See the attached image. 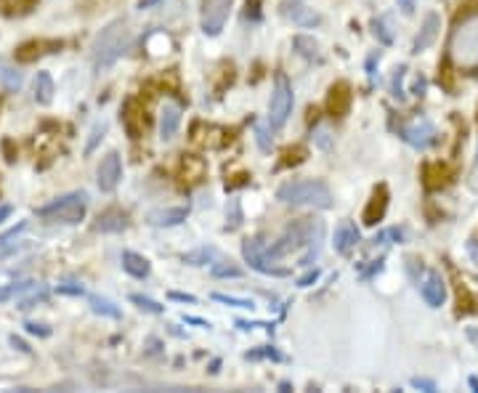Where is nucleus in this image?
Segmentation results:
<instances>
[{
  "label": "nucleus",
  "mask_w": 478,
  "mask_h": 393,
  "mask_svg": "<svg viewBox=\"0 0 478 393\" xmlns=\"http://www.w3.org/2000/svg\"><path fill=\"white\" fill-rule=\"evenodd\" d=\"M213 301L234 306V308H255L253 301H247V298H234V295H224V292H213Z\"/></svg>",
  "instance_id": "nucleus-35"
},
{
  "label": "nucleus",
  "mask_w": 478,
  "mask_h": 393,
  "mask_svg": "<svg viewBox=\"0 0 478 393\" xmlns=\"http://www.w3.org/2000/svg\"><path fill=\"white\" fill-rule=\"evenodd\" d=\"M386 210H388V189L386 186H377L372 192V196H370V202H367V208H364L361 221L367 226H374V224H380L386 218Z\"/></svg>",
  "instance_id": "nucleus-14"
},
{
  "label": "nucleus",
  "mask_w": 478,
  "mask_h": 393,
  "mask_svg": "<svg viewBox=\"0 0 478 393\" xmlns=\"http://www.w3.org/2000/svg\"><path fill=\"white\" fill-rule=\"evenodd\" d=\"M277 199L292 208H332V192L319 178H303V181H287L277 189Z\"/></svg>",
  "instance_id": "nucleus-3"
},
{
  "label": "nucleus",
  "mask_w": 478,
  "mask_h": 393,
  "mask_svg": "<svg viewBox=\"0 0 478 393\" xmlns=\"http://www.w3.org/2000/svg\"><path fill=\"white\" fill-rule=\"evenodd\" d=\"M186 321H189V324H199V327H210L208 321H205V319H195V317H186Z\"/></svg>",
  "instance_id": "nucleus-57"
},
{
  "label": "nucleus",
  "mask_w": 478,
  "mask_h": 393,
  "mask_svg": "<svg viewBox=\"0 0 478 393\" xmlns=\"http://www.w3.org/2000/svg\"><path fill=\"white\" fill-rule=\"evenodd\" d=\"M420 292H422V301L428 303L431 308H441L444 301H447V285H444V276H441L438 271H428V276H425V282H422Z\"/></svg>",
  "instance_id": "nucleus-13"
},
{
  "label": "nucleus",
  "mask_w": 478,
  "mask_h": 393,
  "mask_svg": "<svg viewBox=\"0 0 478 393\" xmlns=\"http://www.w3.org/2000/svg\"><path fill=\"white\" fill-rule=\"evenodd\" d=\"M35 101L43 106L53 101V77L48 72H38V77H35Z\"/></svg>",
  "instance_id": "nucleus-28"
},
{
  "label": "nucleus",
  "mask_w": 478,
  "mask_h": 393,
  "mask_svg": "<svg viewBox=\"0 0 478 393\" xmlns=\"http://www.w3.org/2000/svg\"><path fill=\"white\" fill-rule=\"evenodd\" d=\"M205 173H208V165H205L202 157H195V154H186L183 157V162H181V181L186 183V186L199 183L205 178Z\"/></svg>",
  "instance_id": "nucleus-18"
},
{
  "label": "nucleus",
  "mask_w": 478,
  "mask_h": 393,
  "mask_svg": "<svg viewBox=\"0 0 478 393\" xmlns=\"http://www.w3.org/2000/svg\"><path fill=\"white\" fill-rule=\"evenodd\" d=\"M377 61H380V53H372V56L367 59V75H370V80H374V75H377V72H374V64H377Z\"/></svg>",
  "instance_id": "nucleus-50"
},
{
  "label": "nucleus",
  "mask_w": 478,
  "mask_h": 393,
  "mask_svg": "<svg viewBox=\"0 0 478 393\" xmlns=\"http://www.w3.org/2000/svg\"><path fill=\"white\" fill-rule=\"evenodd\" d=\"M173 301H181V303H197L195 295H186V292H170Z\"/></svg>",
  "instance_id": "nucleus-51"
},
{
  "label": "nucleus",
  "mask_w": 478,
  "mask_h": 393,
  "mask_svg": "<svg viewBox=\"0 0 478 393\" xmlns=\"http://www.w3.org/2000/svg\"><path fill=\"white\" fill-rule=\"evenodd\" d=\"M306 154H308V151H306V147H292V149L284 151V162H282V165L284 167H287V165H300V162L306 160Z\"/></svg>",
  "instance_id": "nucleus-40"
},
{
  "label": "nucleus",
  "mask_w": 478,
  "mask_h": 393,
  "mask_svg": "<svg viewBox=\"0 0 478 393\" xmlns=\"http://www.w3.org/2000/svg\"><path fill=\"white\" fill-rule=\"evenodd\" d=\"M390 19H393V16L386 14V16H377L372 22L374 37H377L383 46H390V43H393V24H390Z\"/></svg>",
  "instance_id": "nucleus-29"
},
{
  "label": "nucleus",
  "mask_w": 478,
  "mask_h": 393,
  "mask_svg": "<svg viewBox=\"0 0 478 393\" xmlns=\"http://www.w3.org/2000/svg\"><path fill=\"white\" fill-rule=\"evenodd\" d=\"M179 125H181V109L176 104H165L163 112H160V133H163L165 141L179 133Z\"/></svg>",
  "instance_id": "nucleus-22"
},
{
  "label": "nucleus",
  "mask_w": 478,
  "mask_h": 393,
  "mask_svg": "<svg viewBox=\"0 0 478 393\" xmlns=\"http://www.w3.org/2000/svg\"><path fill=\"white\" fill-rule=\"evenodd\" d=\"M131 40H133V35L128 30V22H125V19H115L112 24H106L104 30L96 35L93 48H90L93 69H96V72L109 69V67L128 51Z\"/></svg>",
  "instance_id": "nucleus-2"
},
{
  "label": "nucleus",
  "mask_w": 478,
  "mask_h": 393,
  "mask_svg": "<svg viewBox=\"0 0 478 393\" xmlns=\"http://www.w3.org/2000/svg\"><path fill=\"white\" fill-rule=\"evenodd\" d=\"M213 276H218V279H226V276L239 279V276H242V269L231 266V260H229V263H213Z\"/></svg>",
  "instance_id": "nucleus-36"
},
{
  "label": "nucleus",
  "mask_w": 478,
  "mask_h": 393,
  "mask_svg": "<svg viewBox=\"0 0 478 393\" xmlns=\"http://www.w3.org/2000/svg\"><path fill=\"white\" fill-rule=\"evenodd\" d=\"M358 244V228L351 221H340V226L335 228V250L345 256Z\"/></svg>",
  "instance_id": "nucleus-19"
},
{
  "label": "nucleus",
  "mask_w": 478,
  "mask_h": 393,
  "mask_svg": "<svg viewBox=\"0 0 478 393\" xmlns=\"http://www.w3.org/2000/svg\"><path fill=\"white\" fill-rule=\"evenodd\" d=\"M229 14H231V0H205L202 3V32L208 37L221 35Z\"/></svg>",
  "instance_id": "nucleus-8"
},
{
  "label": "nucleus",
  "mask_w": 478,
  "mask_h": 393,
  "mask_svg": "<svg viewBox=\"0 0 478 393\" xmlns=\"http://www.w3.org/2000/svg\"><path fill=\"white\" fill-rule=\"evenodd\" d=\"M399 136H402L409 147H415V149H428L431 144H436L438 131H436V125L431 120H415V122H409V125H402V128H399Z\"/></svg>",
  "instance_id": "nucleus-9"
},
{
  "label": "nucleus",
  "mask_w": 478,
  "mask_h": 393,
  "mask_svg": "<svg viewBox=\"0 0 478 393\" xmlns=\"http://www.w3.org/2000/svg\"><path fill=\"white\" fill-rule=\"evenodd\" d=\"M215 258H218V250H215V247H199L195 253H186V256H183V263H189V266H208L210 260H215Z\"/></svg>",
  "instance_id": "nucleus-31"
},
{
  "label": "nucleus",
  "mask_w": 478,
  "mask_h": 393,
  "mask_svg": "<svg viewBox=\"0 0 478 393\" xmlns=\"http://www.w3.org/2000/svg\"><path fill=\"white\" fill-rule=\"evenodd\" d=\"M449 56L460 67H478V16L463 19L449 37Z\"/></svg>",
  "instance_id": "nucleus-4"
},
{
  "label": "nucleus",
  "mask_w": 478,
  "mask_h": 393,
  "mask_svg": "<svg viewBox=\"0 0 478 393\" xmlns=\"http://www.w3.org/2000/svg\"><path fill=\"white\" fill-rule=\"evenodd\" d=\"M322 237H324V224L322 221H314V218H298L292 221L290 226L284 228V234L277 240V242L266 247V256L271 260L277 258L290 256L292 250H300V247H308L306 256L298 260V266H311V260L319 256L322 250Z\"/></svg>",
  "instance_id": "nucleus-1"
},
{
  "label": "nucleus",
  "mask_w": 478,
  "mask_h": 393,
  "mask_svg": "<svg viewBox=\"0 0 478 393\" xmlns=\"http://www.w3.org/2000/svg\"><path fill=\"white\" fill-rule=\"evenodd\" d=\"M128 228V215L120 210H109L104 215H99V221L93 224V231H104V234H115V231H122Z\"/></svg>",
  "instance_id": "nucleus-24"
},
{
  "label": "nucleus",
  "mask_w": 478,
  "mask_h": 393,
  "mask_svg": "<svg viewBox=\"0 0 478 393\" xmlns=\"http://www.w3.org/2000/svg\"><path fill=\"white\" fill-rule=\"evenodd\" d=\"M90 311H93V314H99V317L120 319L117 306H115L112 301H106V298H99V295H93V298H90Z\"/></svg>",
  "instance_id": "nucleus-32"
},
{
  "label": "nucleus",
  "mask_w": 478,
  "mask_h": 393,
  "mask_svg": "<svg viewBox=\"0 0 478 393\" xmlns=\"http://www.w3.org/2000/svg\"><path fill=\"white\" fill-rule=\"evenodd\" d=\"M255 141H258V149L261 151H271V147H274L266 125H255Z\"/></svg>",
  "instance_id": "nucleus-39"
},
{
  "label": "nucleus",
  "mask_w": 478,
  "mask_h": 393,
  "mask_svg": "<svg viewBox=\"0 0 478 393\" xmlns=\"http://www.w3.org/2000/svg\"><path fill=\"white\" fill-rule=\"evenodd\" d=\"M16 292V287H0V303H6Z\"/></svg>",
  "instance_id": "nucleus-53"
},
{
  "label": "nucleus",
  "mask_w": 478,
  "mask_h": 393,
  "mask_svg": "<svg viewBox=\"0 0 478 393\" xmlns=\"http://www.w3.org/2000/svg\"><path fill=\"white\" fill-rule=\"evenodd\" d=\"M470 385H473V388H476V391H478V380H476V378L470 380Z\"/></svg>",
  "instance_id": "nucleus-58"
},
{
  "label": "nucleus",
  "mask_w": 478,
  "mask_h": 393,
  "mask_svg": "<svg viewBox=\"0 0 478 393\" xmlns=\"http://www.w3.org/2000/svg\"><path fill=\"white\" fill-rule=\"evenodd\" d=\"M45 295H48V292H45L43 287H40V290L32 287V295H30V298H22V301H19V308H24V311H27V308H32L35 303L45 301Z\"/></svg>",
  "instance_id": "nucleus-41"
},
{
  "label": "nucleus",
  "mask_w": 478,
  "mask_h": 393,
  "mask_svg": "<svg viewBox=\"0 0 478 393\" xmlns=\"http://www.w3.org/2000/svg\"><path fill=\"white\" fill-rule=\"evenodd\" d=\"M195 141L199 147H208V149H221V147H226L229 136H226L224 128H218V125H197Z\"/></svg>",
  "instance_id": "nucleus-17"
},
{
  "label": "nucleus",
  "mask_w": 478,
  "mask_h": 393,
  "mask_svg": "<svg viewBox=\"0 0 478 393\" xmlns=\"http://www.w3.org/2000/svg\"><path fill=\"white\" fill-rule=\"evenodd\" d=\"M122 269L131 274V276H135V279H147L149 276V260L144 256H138V253L125 250L122 253Z\"/></svg>",
  "instance_id": "nucleus-25"
},
{
  "label": "nucleus",
  "mask_w": 478,
  "mask_h": 393,
  "mask_svg": "<svg viewBox=\"0 0 478 393\" xmlns=\"http://www.w3.org/2000/svg\"><path fill=\"white\" fill-rule=\"evenodd\" d=\"M311 136H314V144L322 151H329L332 149V144H335V138H332V133H329V128H324V125H316L314 131H311Z\"/></svg>",
  "instance_id": "nucleus-34"
},
{
  "label": "nucleus",
  "mask_w": 478,
  "mask_h": 393,
  "mask_svg": "<svg viewBox=\"0 0 478 393\" xmlns=\"http://www.w3.org/2000/svg\"><path fill=\"white\" fill-rule=\"evenodd\" d=\"M120 178H122V162H120V154L117 151H109L104 160L99 162L96 167V181H99V189L101 192H115L117 189Z\"/></svg>",
  "instance_id": "nucleus-11"
},
{
  "label": "nucleus",
  "mask_w": 478,
  "mask_h": 393,
  "mask_svg": "<svg viewBox=\"0 0 478 393\" xmlns=\"http://www.w3.org/2000/svg\"><path fill=\"white\" fill-rule=\"evenodd\" d=\"M438 30H441V16H438V14L425 16V22H422V27H420V35L415 37V46H412V51H415V53H420V51H425V48L434 46L436 37H438Z\"/></svg>",
  "instance_id": "nucleus-16"
},
{
  "label": "nucleus",
  "mask_w": 478,
  "mask_h": 393,
  "mask_svg": "<svg viewBox=\"0 0 478 393\" xmlns=\"http://www.w3.org/2000/svg\"><path fill=\"white\" fill-rule=\"evenodd\" d=\"M122 122H125V131L131 133V138H138L147 131V115H144V109L135 99H131L122 109Z\"/></svg>",
  "instance_id": "nucleus-15"
},
{
  "label": "nucleus",
  "mask_w": 478,
  "mask_h": 393,
  "mask_svg": "<svg viewBox=\"0 0 478 393\" xmlns=\"http://www.w3.org/2000/svg\"><path fill=\"white\" fill-rule=\"evenodd\" d=\"M85 208H88V194L85 192H72V194H64L59 199H53L51 205L38 208V215L45 218V221L80 224L85 218Z\"/></svg>",
  "instance_id": "nucleus-5"
},
{
  "label": "nucleus",
  "mask_w": 478,
  "mask_h": 393,
  "mask_svg": "<svg viewBox=\"0 0 478 393\" xmlns=\"http://www.w3.org/2000/svg\"><path fill=\"white\" fill-rule=\"evenodd\" d=\"M27 228V221H22V224H16L11 231H6V234H0V260H6L8 256H14V250L19 247V237H22V231Z\"/></svg>",
  "instance_id": "nucleus-27"
},
{
  "label": "nucleus",
  "mask_w": 478,
  "mask_h": 393,
  "mask_svg": "<svg viewBox=\"0 0 478 393\" xmlns=\"http://www.w3.org/2000/svg\"><path fill=\"white\" fill-rule=\"evenodd\" d=\"M351 104H354V88H351L345 80L335 83L327 93L329 115H332V117H345V115H348V109H351Z\"/></svg>",
  "instance_id": "nucleus-12"
},
{
  "label": "nucleus",
  "mask_w": 478,
  "mask_h": 393,
  "mask_svg": "<svg viewBox=\"0 0 478 393\" xmlns=\"http://www.w3.org/2000/svg\"><path fill=\"white\" fill-rule=\"evenodd\" d=\"M189 210L186 208H165V210L149 212V224L151 226H179L186 221Z\"/></svg>",
  "instance_id": "nucleus-23"
},
{
  "label": "nucleus",
  "mask_w": 478,
  "mask_h": 393,
  "mask_svg": "<svg viewBox=\"0 0 478 393\" xmlns=\"http://www.w3.org/2000/svg\"><path fill=\"white\" fill-rule=\"evenodd\" d=\"M242 256H245V260L250 263V269H255V271L269 274V276H287V274H290V269H277V266H271V258L266 256V242H263V237H253V240L242 242Z\"/></svg>",
  "instance_id": "nucleus-7"
},
{
  "label": "nucleus",
  "mask_w": 478,
  "mask_h": 393,
  "mask_svg": "<svg viewBox=\"0 0 478 393\" xmlns=\"http://www.w3.org/2000/svg\"><path fill=\"white\" fill-rule=\"evenodd\" d=\"M292 104H295V99H292V85H290V80L279 72V75L274 77V93H271V104H269V125L274 131L284 128V122H287L290 112H292Z\"/></svg>",
  "instance_id": "nucleus-6"
},
{
  "label": "nucleus",
  "mask_w": 478,
  "mask_h": 393,
  "mask_svg": "<svg viewBox=\"0 0 478 393\" xmlns=\"http://www.w3.org/2000/svg\"><path fill=\"white\" fill-rule=\"evenodd\" d=\"M468 253H470V256H473V260L478 263V242H476V240H470V242H468Z\"/></svg>",
  "instance_id": "nucleus-55"
},
{
  "label": "nucleus",
  "mask_w": 478,
  "mask_h": 393,
  "mask_svg": "<svg viewBox=\"0 0 478 393\" xmlns=\"http://www.w3.org/2000/svg\"><path fill=\"white\" fill-rule=\"evenodd\" d=\"M45 48H61V43L59 40H32V43H24V46L16 48V59L22 61V64H30L38 56L48 53Z\"/></svg>",
  "instance_id": "nucleus-21"
},
{
  "label": "nucleus",
  "mask_w": 478,
  "mask_h": 393,
  "mask_svg": "<svg viewBox=\"0 0 478 393\" xmlns=\"http://www.w3.org/2000/svg\"><path fill=\"white\" fill-rule=\"evenodd\" d=\"M292 48H295L306 61H316V64L322 61L319 43H316L314 37H308V35H295V37H292Z\"/></svg>",
  "instance_id": "nucleus-26"
},
{
  "label": "nucleus",
  "mask_w": 478,
  "mask_h": 393,
  "mask_svg": "<svg viewBox=\"0 0 478 393\" xmlns=\"http://www.w3.org/2000/svg\"><path fill=\"white\" fill-rule=\"evenodd\" d=\"M8 215H11V205H3V208H0V224H3Z\"/></svg>",
  "instance_id": "nucleus-56"
},
{
  "label": "nucleus",
  "mask_w": 478,
  "mask_h": 393,
  "mask_svg": "<svg viewBox=\"0 0 478 393\" xmlns=\"http://www.w3.org/2000/svg\"><path fill=\"white\" fill-rule=\"evenodd\" d=\"M470 189H473V192H478V160H476V167H473V173H470Z\"/></svg>",
  "instance_id": "nucleus-54"
},
{
  "label": "nucleus",
  "mask_w": 478,
  "mask_h": 393,
  "mask_svg": "<svg viewBox=\"0 0 478 393\" xmlns=\"http://www.w3.org/2000/svg\"><path fill=\"white\" fill-rule=\"evenodd\" d=\"M274 359V362H282V353L279 351H274V348H266V351H253V353H247V359Z\"/></svg>",
  "instance_id": "nucleus-44"
},
{
  "label": "nucleus",
  "mask_w": 478,
  "mask_h": 393,
  "mask_svg": "<svg viewBox=\"0 0 478 393\" xmlns=\"http://www.w3.org/2000/svg\"><path fill=\"white\" fill-rule=\"evenodd\" d=\"M422 178H425V186L434 192V189H441L447 186L449 178H452V167L444 165V162H428L425 170H422Z\"/></svg>",
  "instance_id": "nucleus-20"
},
{
  "label": "nucleus",
  "mask_w": 478,
  "mask_h": 393,
  "mask_svg": "<svg viewBox=\"0 0 478 393\" xmlns=\"http://www.w3.org/2000/svg\"><path fill=\"white\" fill-rule=\"evenodd\" d=\"M279 14L298 27H319L322 24V16L316 14L314 8H308L306 0H279Z\"/></svg>",
  "instance_id": "nucleus-10"
},
{
  "label": "nucleus",
  "mask_w": 478,
  "mask_h": 393,
  "mask_svg": "<svg viewBox=\"0 0 478 393\" xmlns=\"http://www.w3.org/2000/svg\"><path fill=\"white\" fill-rule=\"evenodd\" d=\"M404 77H406V67H399L396 75H393V83H390V93L399 101H404V96H406V91H404Z\"/></svg>",
  "instance_id": "nucleus-37"
},
{
  "label": "nucleus",
  "mask_w": 478,
  "mask_h": 393,
  "mask_svg": "<svg viewBox=\"0 0 478 393\" xmlns=\"http://www.w3.org/2000/svg\"><path fill=\"white\" fill-rule=\"evenodd\" d=\"M316 279H319V271L314 269V271H308L306 276H300V279H298V287H311Z\"/></svg>",
  "instance_id": "nucleus-46"
},
{
  "label": "nucleus",
  "mask_w": 478,
  "mask_h": 393,
  "mask_svg": "<svg viewBox=\"0 0 478 393\" xmlns=\"http://www.w3.org/2000/svg\"><path fill=\"white\" fill-rule=\"evenodd\" d=\"M104 131H106V122H96V125H93V133H90V141H88V147H85V151H88V154L96 149L99 138H104Z\"/></svg>",
  "instance_id": "nucleus-42"
},
{
  "label": "nucleus",
  "mask_w": 478,
  "mask_h": 393,
  "mask_svg": "<svg viewBox=\"0 0 478 393\" xmlns=\"http://www.w3.org/2000/svg\"><path fill=\"white\" fill-rule=\"evenodd\" d=\"M415 388H422V391H436V383L434 380H425V378H415L412 380Z\"/></svg>",
  "instance_id": "nucleus-47"
},
{
  "label": "nucleus",
  "mask_w": 478,
  "mask_h": 393,
  "mask_svg": "<svg viewBox=\"0 0 478 393\" xmlns=\"http://www.w3.org/2000/svg\"><path fill=\"white\" fill-rule=\"evenodd\" d=\"M11 346H14L16 351H22V353H30V351H32V348L27 346V343H24L22 337H16V335H11Z\"/></svg>",
  "instance_id": "nucleus-49"
},
{
  "label": "nucleus",
  "mask_w": 478,
  "mask_h": 393,
  "mask_svg": "<svg viewBox=\"0 0 478 393\" xmlns=\"http://www.w3.org/2000/svg\"><path fill=\"white\" fill-rule=\"evenodd\" d=\"M404 237H406V231H404L402 226H393V228H386V231H377V234L372 237V244L377 247V244L404 242Z\"/></svg>",
  "instance_id": "nucleus-33"
},
{
  "label": "nucleus",
  "mask_w": 478,
  "mask_h": 393,
  "mask_svg": "<svg viewBox=\"0 0 478 393\" xmlns=\"http://www.w3.org/2000/svg\"><path fill=\"white\" fill-rule=\"evenodd\" d=\"M59 292L61 295H83L85 290L80 287V285H59Z\"/></svg>",
  "instance_id": "nucleus-48"
},
{
  "label": "nucleus",
  "mask_w": 478,
  "mask_h": 393,
  "mask_svg": "<svg viewBox=\"0 0 478 393\" xmlns=\"http://www.w3.org/2000/svg\"><path fill=\"white\" fill-rule=\"evenodd\" d=\"M0 83L6 85V91H19L22 83H24V77H22V72H16L14 67H8V64L0 61Z\"/></svg>",
  "instance_id": "nucleus-30"
},
{
  "label": "nucleus",
  "mask_w": 478,
  "mask_h": 393,
  "mask_svg": "<svg viewBox=\"0 0 478 393\" xmlns=\"http://www.w3.org/2000/svg\"><path fill=\"white\" fill-rule=\"evenodd\" d=\"M24 327H27V333H32V335H40V337H48V335H51V330H48L45 324H35V321H27Z\"/></svg>",
  "instance_id": "nucleus-45"
},
{
  "label": "nucleus",
  "mask_w": 478,
  "mask_h": 393,
  "mask_svg": "<svg viewBox=\"0 0 478 393\" xmlns=\"http://www.w3.org/2000/svg\"><path fill=\"white\" fill-rule=\"evenodd\" d=\"M415 6H418V0H399V8H402L404 14H412Z\"/></svg>",
  "instance_id": "nucleus-52"
},
{
  "label": "nucleus",
  "mask_w": 478,
  "mask_h": 393,
  "mask_svg": "<svg viewBox=\"0 0 478 393\" xmlns=\"http://www.w3.org/2000/svg\"><path fill=\"white\" fill-rule=\"evenodd\" d=\"M131 301H133L141 311H147V314H163L165 311L160 303H154L151 298H144V295H131Z\"/></svg>",
  "instance_id": "nucleus-38"
},
{
  "label": "nucleus",
  "mask_w": 478,
  "mask_h": 393,
  "mask_svg": "<svg viewBox=\"0 0 478 393\" xmlns=\"http://www.w3.org/2000/svg\"><path fill=\"white\" fill-rule=\"evenodd\" d=\"M229 210H231V224H226V228H229V231H234V228H239V224H242V212H239V202H237V199H231Z\"/></svg>",
  "instance_id": "nucleus-43"
}]
</instances>
